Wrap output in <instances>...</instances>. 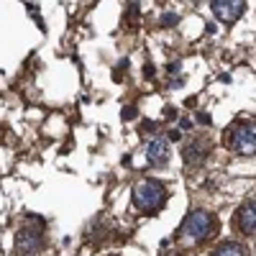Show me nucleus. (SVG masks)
Listing matches in <instances>:
<instances>
[{
  "mask_svg": "<svg viewBox=\"0 0 256 256\" xmlns=\"http://www.w3.org/2000/svg\"><path fill=\"white\" fill-rule=\"evenodd\" d=\"M131 200L141 212H159L166 202V187L159 180H141L131 192Z\"/></svg>",
  "mask_w": 256,
  "mask_h": 256,
  "instance_id": "obj_2",
  "label": "nucleus"
},
{
  "mask_svg": "<svg viewBox=\"0 0 256 256\" xmlns=\"http://www.w3.org/2000/svg\"><path fill=\"white\" fill-rule=\"evenodd\" d=\"M236 228L241 233H246V236H251V233H256V200L251 202H244L236 212Z\"/></svg>",
  "mask_w": 256,
  "mask_h": 256,
  "instance_id": "obj_8",
  "label": "nucleus"
},
{
  "mask_svg": "<svg viewBox=\"0 0 256 256\" xmlns=\"http://www.w3.org/2000/svg\"><path fill=\"white\" fill-rule=\"evenodd\" d=\"M223 141L236 154L251 156V154H256V126L254 123H236V126H230L226 131V136H223Z\"/></svg>",
  "mask_w": 256,
  "mask_h": 256,
  "instance_id": "obj_3",
  "label": "nucleus"
},
{
  "mask_svg": "<svg viewBox=\"0 0 256 256\" xmlns=\"http://www.w3.org/2000/svg\"><path fill=\"white\" fill-rule=\"evenodd\" d=\"M141 128H144V131H154L156 126H154V120H144V126H141Z\"/></svg>",
  "mask_w": 256,
  "mask_h": 256,
  "instance_id": "obj_15",
  "label": "nucleus"
},
{
  "mask_svg": "<svg viewBox=\"0 0 256 256\" xmlns=\"http://www.w3.org/2000/svg\"><path fill=\"white\" fill-rule=\"evenodd\" d=\"M190 126H192V123H190L187 118H182V120H180V128H184V131H190Z\"/></svg>",
  "mask_w": 256,
  "mask_h": 256,
  "instance_id": "obj_17",
  "label": "nucleus"
},
{
  "mask_svg": "<svg viewBox=\"0 0 256 256\" xmlns=\"http://www.w3.org/2000/svg\"><path fill=\"white\" fill-rule=\"evenodd\" d=\"M159 256H187V251H182V248H169V251H162Z\"/></svg>",
  "mask_w": 256,
  "mask_h": 256,
  "instance_id": "obj_12",
  "label": "nucleus"
},
{
  "mask_svg": "<svg viewBox=\"0 0 256 256\" xmlns=\"http://www.w3.org/2000/svg\"><path fill=\"white\" fill-rule=\"evenodd\" d=\"M210 256H248V248L238 241H223L210 251Z\"/></svg>",
  "mask_w": 256,
  "mask_h": 256,
  "instance_id": "obj_9",
  "label": "nucleus"
},
{
  "mask_svg": "<svg viewBox=\"0 0 256 256\" xmlns=\"http://www.w3.org/2000/svg\"><path fill=\"white\" fill-rule=\"evenodd\" d=\"M146 159H148V164H156V166L166 164L169 162V138L156 136L148 141L146 144Z\"/></svg>",
  "mask_w": 256,
  "mask_h": 256,
  "instance_id": "obj_7",
  "label": "nucleus"
},
{
  "mask_svg": "<svg viewBox=\"0 0 256 256\" xmlns=\"http://www.w3.org/2000/svg\"><path fill=\"white\" fill-rule=\"evenodd\" d=\"M44 244H46V238H44V226L41 223H36V226L24 223L16 233V251L18 254H36L44 248Z\"/></svg>",
  "mask_w": 256,
  "mask_h": 256,
  "instance_id": "obj_4",
  "label": "nucleus"
},
{
  "mask_svg": "<svg viewBox=\"0 0 256 256\" xmlns=\"http://www.w3.org/2000/svg\"><path fill=\"white\" fill-rule=\"evenodd\" d=\"M164 118L174 120V118H177V110H174V108H169V105H166V108H164Z\"/></svg>",
  "mask_w": 256,
  "mask_h": 256,
  "instance_id": "obj_13",
  "label": "nucleus"
},
{
  "mask_svg": "<svg viewBox=\"0 0 256 256\" xmlns=\"http://www.w3.org/2000/svg\"><path fill=\"white\" fill-rule=\"evenodd\" d=\"M144 74H146V77L154 74V67H152V64H146V67H144Z\"/></svg>",
  "mask_w": 256,
  "mask_h": 256,
  "instance_id": "obj_16",
  "label": "nucleus"
},
{
  "mask_svg": "<svg viewBox=\"0 0 256 256\" xmlns=\"http://www.w3.org/2000/svg\"><path fill=\"white\" fill-rule=\"evenodd\" d=\"M254 251H256V248H254Z\"/></svg>",
  "mask_w": 256,
  "mask_h": 256,
  "instance_id": "obj_18",
  "label": "nucleus"
},
{
  "mask_svg": "<svg viewBox=\"0 0 256 256\" xmlns=\"http://www.w3.org/2000/svg\"><path fill=\"white\" fill-rule=\"evenodd\" d=\"M220 223L218 218L208 210H192L190 216L182 220L180 230H177V238L187 241V244H202L208 238H212L218 233Z\"/></svg>",
  "mask_w": 256,
  "mask_h": 256,
  "instance_id": "obj_1",
  "label": "nucleus"
},
{
  "mask_svg": "<svg viewBox=\"0 0 256 256\" xmlns=\"http://www.w3.org/2000/svg\"><path fill=\"white\" fill-rule=\"evenodd\" d=\"M210 148H212L210 136L200 134V136L190 138V141L184 144V148H182V156H184V162H187V164H202V162H205V156L210 154Z\"/></svg>",
  "mask_w": 256,
  "mask_h": 256,
  "instance_id": "obj_5",
  "label": "nucleus"
},
{
  "mask_svg": "<svg viewBox=\"0 0 256 256\" xmlns=\"http://www.w3.org/2000/svg\"><path fill=\"white\" fill-rule=\"evenodd\" d=\"M210 8L216 13V18H220L223 24H233V20H238L244 16L246 3L244 0H212Z\"/></svg>",
  "mask_w": 256,
  "mask_h": 256,
  "instance_id": "obj_6",
  "label": "nucleus"
},
{
  "mask_svg": "<svg viewBox=\"0 0 256 256\" xmlns=\"http://www.w3.org/2000/svg\"><path fill=\"white\" fill-rule=\"evenodd\" d=\"M177 20H180V18H177L174 13H166V16L162 18V26H174V24H177Z\"/></svg>",
  "mask_w": 256,
  "mask_h": 256,
  "instance_id": "obj_11",
  "label": "nucleus"
},
{
  "mask_svg": "<svg viewBox=\"0 0 256 256\" xmlns=\"http://www.w3.org/2000/svg\"><path fill=\"white\" fill-rule=\"evenodd\" d=\"M136 116H138V110L134 108V105H126V108L120 110V118H123V120H131V118H136Z\"/></svg>",
  "mask_w": 256,
  "mask_h": 256,
  "instance_id": "obj_10",
  "label": "nucleus"
},
{
  "mask_svg": "<svg viewBox=\"0 0 256 256\" xmlns=\"http://www.w3.org/2000/svg\"><path fill=\"white\" fill-rule=\"evenodd\" d=\"M198 123H202V126H210V116H208V113H198Z\"/></svg>",
  "mask_w": 256,
  "mask_h": 256,
  "instance_id": "obj_14",
  "label": "nucleus"
}]
</instances>
